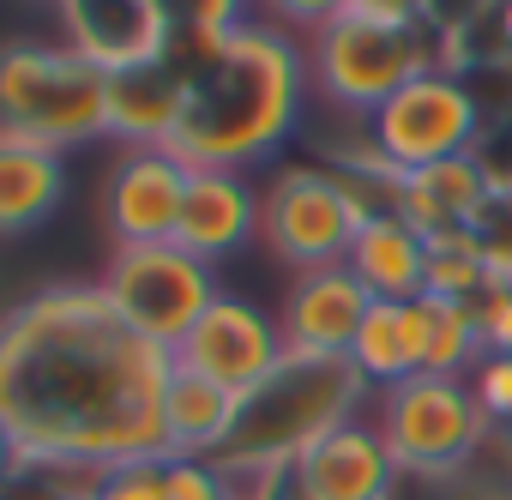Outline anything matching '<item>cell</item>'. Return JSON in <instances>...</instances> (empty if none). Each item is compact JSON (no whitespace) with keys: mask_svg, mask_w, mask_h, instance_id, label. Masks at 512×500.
Returning <instances> with one entry per match:
<instances>
[{"mask_svg":"<svg viewBox=\"0 0 512 500\" xmlns=\"http://www.w3.org/2000/svg\"><path fill=\"white\" fill-rule=\"evenodd\" d=\"M476 338L482 356H512V284H494L476 296Z\"/></svg>","mask_w":512,"mask_h":500,"instance_id":"30","label":"cell"},{"mask_svg":"<svg viewBox=\"0 0 512 500\" xmlns=\"http://www.w3.org/2000/svg\"><path fill=\"white\" fill-rule=\"evenodd\" d=\"M374 428L398 476H458L494 446V422L482 416L464 374H410L398 386H380Z\"/></svg>","mask_w":512,"mask_h":500,"instance_id":"5","label":"cell"},{"mask_svg":"<svg viewBox=\"0 0 512 500\" xmlns=\"http://www.w3.org/2000/svg\"><path fill=\"white\" fill-rule=\"evenodd\" d=\"M187 181L193 163H181L169 145H139L121 151L109 181H103V223L115 247H139V241H175L181 205H187Z\"/></svg>","mask_w":512,"mask_h":500,"instance_id":"11","label":"cell"},{"mask_svg":"<svg viewBox=\"0 0 512 500\" xmlns=\"http://www.w3.org/2000/svg\"><path fill=\"white\" fill-rule=\"evenodd\" d=\"M266 25L290 31V37H320L326 25H338L350 13V0H260Z\"/></svg>","mask_w":512,"mask_h":500,"instance_id":"28","label":"cell"},{"mask_svg":"<svg viewBox=\"0 0 512 500\" xmlns=\"http://www.w3.org/2000/svg\"><path fill=\"white\" fill-rule=\"evenodd\" d=\"M235 488H241L247 500H308L290 470H284V476H247V482H235Z\"/></svg>","mask_w":512,"mask_h":500,"instance_id":"32","label":"cell"},{"mask_svg":"<svg viewBox=\"0 0 512 500\" xmlns=\"http://www.w3.org/2000/svg\"><path fill=\"white\" fill-rule=\"evenodd\" d=\"M374 296L362 290V278L350 266H320V272H296L284 308H278V332L290 356H350L362 320H368Z\"/></svg>","mask_w":512,"mask_h":500,"instance_id":"12","label":"cell"},{"mask_svg":"<svg viewBox=\"0 0 512 500\" xmlns=\"http://www.w3.org/2000/svg\"><path fill=\"white\" fill-rule=\"evenodd\" d=\"M488 290V266L482 247H440L428 254V290L422 296H452V302H476Z\"/></svg>","mask_w":512,"mask_h":500,"instance_id":"25","label":"cell"},{"mask_svg":"<svg viewBox=\"0 0 512 500\" xmlns=\"http://www.w3.org/2000/svg\"><path fill=\"white\" fill-rule=\"evenodd\" d=\"M362 290L374 302H416L428 290V241L398 217V211H374L356 241H350V260H344Z\"/></svg>","mask_w":512,"mask_h":500,"instance_id":"19","label":"cell"},{"mask_svg":"<svg viewBox=\"0 0 512 500\" xmlns=\"http://www.w3.org/2000/svg\"><path fill=\"white\" fill-rule=\"evenodd\" d=\"M103 296L109 308L151 344H163L175 356V344L199 326V314L223 296L217 290V266L193 260L175 241H139V247H115L103 266Z\"/></svg>","mask_w":512,"mask_h":500,"instance_id":"8","label":"cell"},{"mask_svg":"<svg viewBox=\"0 0 512 500\" xmlns=\"http://www.w3.org/2000/svg\"><path fill=\"white\" fill-rule=\"evenodd\" d=\"M169 500H229L235 482L217 470V458H163Z\"/></svg>","mask_w":512,"mask_h":500,"instance_id":"27","label":"cell"},{"mask_svg":"<svg viewBox=\"0 0 512 500\" xmlns=\"http://www.w3.org/2000/svg\"><path fill=\"white\" fill-rule=\"evenodd\" d=\"M181 115H187V67L175 55L109 73V139H121L127 151L175 145Z\"/></svg>","mask_w":512,"mask_h":500,"instance_id":"17","label":"cell"},{"mask_svg":"<svg viewBox=\"0 0 512 500\" xmlns=\"http://www.w3.org/2000/svg\"><path fill=\"white\" fill-rule=\"evenodd\" d=\"M350 362L374 392L422 374V314H416V302H374L356 344H350Z\"/></svg>","mask_w":512,"mask_h":500,"instance_id":"21","label":"cell"},{"mask_svg":"<svg viewBox=\"0 0 512 500\" xmlns=\"http://www.w3.org/2000/svg\"><path fill=\"white\" fill-rule=\"evenodd\" d=\"M506 446H512V440H506Z\"/></svg>","mask_w":512,"mask_h":500,"instance_id":"35","label":"cell"},{"mask_svg":"<svg viewBox=\"0 0 512 500\" xmlns=\"http://www.w3.org/2000/svg\"><path fill=\"white\" fill-rule=\"evenodd\" d=\"M308 49V79L314 91L344 109V115H374L386 97H398L410 79L440 67V43L428 25H380L362 13H344L338 25H326L320 37L302 43Z\"/></svg>","mask_w":512,"mask_h":500,"instance_id":"6","label":"cell"},{"mask_svg":"<svg viewBox=\"0 0 512 500\" xmlns=\"http://www.w3.org/2000/svg\"><path fill=\"white\" fill-rule=\"evenodd\" d=\"M0 127L43 139L55 151L109 133V73L79 49L0 43Z\"/></svg>","mask_w":512,"mask_h":500,"instance_id":"4","label":"cell"},{"mask_svg":"<svg viewBox=\"0 0 512 500\" xmlns=\"http://www.w3.org/2000/svg\"><path fill=\"white\" fill-rule=\"evenodd\" d=\"M488 199H494V169H488L482 151H470V157H452V163L398 175L392 211H398L422 241H440V235L476 229V217L488 211Z\"/></svg>","mask_w":512,"mask_h":500,"instance_id":"16","label":"cell"},{"mask_svg":"<svg viewBox=\"0 0 512 500\" xmlns=\"http://www.w3.org/2000/svg\"><path fill=\"white\" fill-rule=\"evenodd\" d=\"M157 7L169 19V43H217L253 19L247 0H157Z\"/></svg>","mask_w":512,"mask_h":500,"instance_id":"24","label":"cell"},{"mask_svg":"<svg viewBox=\"0 0 512 500\" xmlns=\"http://www.w3.org/2000/svg\"><path fill=\"white\" fill-rule=\"evenodd\" d=\"M61 199H67V151L0 127V241L55 217Z\"/></svg>","mask_w":512,"mask_h":500,"instance_id":"18","label":"cell"},{"mask_svg":"<svg viewBox=\"0 0 512 500\" xmlns=\"http://www.w3.org/2000/svg\"><path fill=\"white\" fill-rule=\"evenodd\" d=\"M296 488L308 500H392L398 494V464L374 428V416H356L332 434H320L302 458H296Z\"/></svg>","mask_w":512,"mask_h":500,"instance_id":"13","label":"cell"},{"mask_svg":"<svg viewBox=\"0 0 512 500\" xmlns=\"http://www.w3.org/2000/svg\"><path fill=\"white\" fill-rule=\"evenodd\" d=\"M368 217H374V205L332 163H284L260 187V241L290 272L344 266L350 241Z\"/></svg>","mask_w":512,"mask_h":500,"instance_id":"7","label":"cell"},{"mask_svg":"<svg viewBox=\"0 0 512 500\" xmlns=\"http://www.w3.org/2000/svg\"><path fill=\"white\" fill-rule=\"evenodd\" d=\"M67 49H79L103 73H127L169 55V19L157 0H55Z\"/></svg>","mask_w":512,"mask_h":500,"instance_id":"14","label":"cell"},{"mask_svg":"<svg viewBox=\"0 0 512 500\" xmlns=\"http://www.w3.org/2000/svg\"><path fill=\"white\" fill-rule=\"evenodd\" d=\"M91 500H169V482H163V458H133V464H115L91 482Z\"/></svg>","mask_w":512,"mask_h":500,"instance_id":"26","label":"cell"},{"mask_svg":"<svg viewBox=\"0 0 512 500\" xmlns=\"http://www.w3.org/2000/svg\"><path fill=\"white\" fill-rule=\"evenodd\" d=\"M422 314V374H464L482 362V338H476V302H452V296H416Z\"/></svg>","mask_w":512,"mask_h":500,"instance_id":"22","label":"cell"},{"mask_svg":"<svg viewBox=\"0 0 512 500\" xmlns=\"http://www.w3.org/2000/svg\"><path fill=\"white\" fill-rule=\"evenodd\" d=\"M500 37L512 43V0H500Z\"/></svg>","mask_w":512,"mask_h":500,"instance_id":"34","label":"cell"},{"mask_svg":"<svg viewBox=\"0 0 512 500\" xmlns=\"http://www.w3.org/2000/svg\"><path fill=\"white\" fill-rule=\"evenodd\" d=\"M470 392H476L482 416L512 434V356H482L470 368Z\"/></svg>","mask_w":512,"mask_h":500,"instance_id":"29","label":"cell"},{"mask_svg":"<svg viewBox=\"0 0 512 500\" xmlns=\"http://www.w3.org/2000/svg\"><path fill=\"white\" fill-rule=\"evenodd\" d=\"M260 235V187L241 169H193L187 205L175 223V247H187L193 260L217 266Z\"/></svg>","mask_w":512,"mask_h":500,"instance_id":"15","label":"cell"},{"mask_svg":"<svg viewBox=\"0 0 512 500\" xmlns=\"http://www.w3.org/2000/svg\"><path fill=\"white\" fill-rule=\"evenodd\" d=\"M482 121H488V109L470 91V79L434 67V73L410 79L398 97H386L362 121V139L398 175H416V169H434V163H452V157L482 151Z\"/></svg>","mask_w":512,"mask_h":500,"instance_id":"9","label":"cell"},{"mask_svg":"<svg viewBox=\"0 0 512 500\" xmlns=\"http://www.w3.org/2000/svg\"><path fill=\"white\" fill-rule=\"evenodd\" d=\"M175 356L139 338L103 284H49L0 314V422L19 464L85 494L103 470L163 458Z\"/></svg>","mask_w":512,"mask_h":500,"instance_id":"1","label":"cell"},{"mask_svg":"<svg viewBox=\"0 0 512 500\" xmlns=\"http://www.w3.org/2000/svg\"><path fill=\"white\" fill-rule=\"evenodd\" d=\"M350 13L380 19V25H428V0H350Z\"/></svg>","mask_w":512,"mask_h":500,"instance_id":"31","label":"cell"},{"mask_svg":"<svg viewBox=\"0 0 512 500\" xmlns=\"http://www.w3.org/2000/svg\"><path fill=\"white\" fill-rule=\"evenodd\" d=\"M235 410H241L235 392L175 368L169 392H163V458H217L229 446Z\"/></svg>","mask_w":512,"mask_h":500,"instance_id":"20","label":"cell"},{"mask_svg":"<svg viewBox=\"0 0 512 500\" xmlns=\"http://www.w3.org/2000/svg\"><path fill=\"white\" fill-rule=\"evenodd\" d=\"M392 500H512V446H488L458 476H404Z\"/></svg>","mask_w":512,"mask_h":500,"instance_id":"23","label":"cell"},{"mask_svg":"<svg viewBox=\"0 0 512 500\" xmlns=\"http://www.w3.org/2000/svg\"><path fill=\"white\" fill-rule=\"evenodd\" d=\"M284 356H290V350H284L278 320H272L266 308H253L247 296H229V290H223V296L199 314V326L175 344V368H187V374H199V380L235 392V398H247L253 386H266Z\"/></svg>","mask_w":512,"mask_h":500,"instance_id":"10","label":"cell"},{"mask_svg":"<svg viewBox=\"0 0 512 500\" xmlns=\"http://www.w3.org/2000/svg\"><path fill=\"white\" fill-rule=\"evenodd\" d=\"M308 91V49L266 19H247L187 73V115L169 151L193 169L247 175L302 127Z\"/></svg>","mask_w":512,"mask_h":500,"instance_id":"2","label":"cell"},{"mask_svg":"<svg viewBox=\"0 0 512 500\" xmlns=\"http://www.w3.org/2000/svg\"><path fill=\"white\" fill-rule=\"evenodd\" d=\"M13 476H25V464H19V446H13V434H7V422H0V488H7Z\"/></svg>","mask_w":512,"mask_h":500,"instance_id":"33","label":"cell"},{"mask_svg":"<svg viewBox=\"0 0 512 500\" xmlns=\"http://www.w3.org/2000/svg\"><path fill=\"white\" fill-rule=\"evenodd\" d=\"M368 398H374V386L356 374L350 356H284L266 386H253L241 398L229 446L217 452V470L229 482L284 476L320 434L356 422L368 410Z\"/></svg>","mask_w":512,"mask_h":500,"instance_id":"3","label":"cell"}]
</instances>
